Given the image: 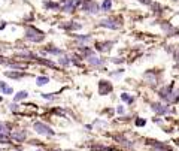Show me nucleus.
Masks as SVG:
<instances>
[{"label":"nucleus","instance_id":"1","mask_svg":"<svg viewBox=\"0 0 179 151\" xmlns=\"http://www.w3.org/2000/svg\"><path fill=\"white\" fill-rule=\"evenodd\" d=\"M99 27H105L109 30H120L123 27V23L118 17H106L99 21Z\"/></svg>","mask_w":179,"mask_h":151},{"label":"nucleus","instance_id":"2","mask_svg":"<svg viewBox=\"0 0 179 151\" xmlns=\"http://www.w3.org/2000/svg\"><path fill=\"white\" fill-rule=\"evenodd\" d=\"M173 90H175V84H169V85H164L163 88H160V90H158V97H160V100L164 102V103L172 105Z\"/></svg>","mask_w":179,"mask_h":151},{"label":"nucleus","instance_id":"3","mask_svg":"<svg viewBox=\"0 0 179 151\" xmlns=\"http://www.w3.org/2000/svg\"><path fill=\"white\" fill-rule=\"evenodd\" d=\"M26 39L30 40V42L39 43V42H42L45 39V33L42 30L36 29V27H27V30H26Z\"/></svg>","mask_w":179,"mask_h":151},{"label":"nucleus","instance_id":"4","mask_svg":"<svg viewBox=\"0 0 179 151\" xmlns=\"http://www.w3.org/2000/svg\"><path fill=\"white\" fill-rule=\"evenodd\" d=\"M151 109H152V112H155L157 115H169V114L173 112L172 106L169 103H164V102H152L151 103Z\"/></svg>","mask_w":179,"mask_h":151},{"label":"nucleus","instance_id":"5","mask_svg":"<svg viewBox=\"0 0 179 151\" xmlns=\"http://www.w3.org/2000/svg\"><path fill=\"white\" fill-rule=\"evenodd\" d=\"M81 9H82V12L90 14V15H96V14H99L102 11L96 0H84L81 3Z\"/></svg>","mask_w":179,"mask_h":151},{"label":"nucleus","instance_id":"6","mask_svg":"<svg viewBox=\"0 0 179 151\" xmlns=\"http://www.w3.org/2000/svg\"><path fill=\"white\" fill-rule=\"evenodd\" d=\"M33 130H35L38 135H42V136H54V135H55L54 130H52L48 124L42 123V121H36V123L33 124Z\"/></svg>","mask_w":179,"mask_h":151},{"label":"nucleus","instance_id":"7","mask_svg":"<svg viewBox=\"0 0 179 151\" xmlns=\"http://www.w3.org/2000/svg\"><path fill=\"white\" fill-rule=\"evenodd\" d=\"M112 90H114V87H112V84H111L109 81H106V79H100V81H99V88H97V91H99L100 96H108V94L112 93Z\"/></svg>","mask_w":179,"mask_h":151},{"label":"nucleus","instance_id":"8","mask_svg":"<svg viewBox=\"0 0 179 151\" xmlns=\"http://www.w3.org/2000/svg\"><path fill=\"white\" fill-rule=\"evenodd\" d=\"M114 45H115V40H102V42H96L94 48H96V51L105 54V52H109Z\"/></svg>","mask_w":179,"mask_h":151},{"label":"nucleus","instance_id":"9","mask_svg":"<svg viewBox=\"0 0 179 151\" xmlns=\"http://www.w3.org/2000/svg\"><path fill=\"white\" fill-rule=\"evenodd\" d=\"M87 63H88L91 68H94V69H102L105 64H106V58H103V57H99V55H91L87 58Z\"/></svg>","mask_w":179,"mask_h":151},{"label":"nucleus","instance_id":"10","mask_svg":"<svg viewBox=\"0 0 179 151\" xmlns=\"http://www.w3.org/2000/svg\"><path fill=\"white\" fill-rule=\"evenodd\" d=\"M81 3H82L81 0H67L66 3H63L61 11L66 12V14H72V12H75V9L78 6H81Z\"/></svg>","mask_w":179,"mask_h":151},{"label":"nucleus","instance_id":"11","mask_svg":"<svg viewBox=\"0 0 179 151\" xmlns=\"http://www.w3.org/2000/svg\"><path fill=\"white\" fill-rule=\"evenodd\" d=\"M160 27H161V30L167 35V36H178L179 35V29H176L175 26H172L170 23H161L160 24Z\"/></svg>","mask_w":179,"mask_h":151},{"label":"nucleus","instance_id":"12","mask_svg":"<svg viewBox=\"0 0 179 151\" xmlns=\"http://www.w3.org/2000/svg\"><path fill=\"white\" fill-rule=\"evenodd\" d=\"M143 79H145L149 85H157L160 78L157 76L155 71H148V72H145V74H143Z\"/></svg>","mask_w":179,"mask_h":151},{"label":"nucleus","instance_id":"13","mask_svg":"<svg viewBox=\"0 0 179 151\" xmlns=\"http://www.w3.org/2000/svg\"><path fill=\"white\" fill-rule=\"evenodd\" d=\"M115 139L118 141V144H121V145H123V147H126V148H133V147H134L133 141L127 139L124 135H117V136H115Z\"/></svg>","mask_w":179,"mask_h":151},{"label":"nucleus","instance_id":"14","mask_svg":"<svg viewBox=\"0 0 179 151\" xmlns=\"http://www.w3.org/2000/svg\"><path fill=\"white\" fill-rule=\"evenodd\" d=\"M60 27L70 32V30H81V29H82V24H79L78 21H67L66 24H61Z\"/></svg>","mask_w":179,"mask_h":151},{"label":"nucleus","instance_id":"15","mask_svg":"<svg viewBox=\"0 0 179 151\" xmlns=\"http://www.w3.org/2000/svg\"><path fill=\"white\" fill-rule=\"evenodd\" d=\"M26 138H27L26 130H20V132H14V133H12V139L17 141V142H24Z\"/></svg>","mask_w":179,"mask_h":151},{"label":"nucleus","instance_id":"16","mask_svg":"<svg viewBox=\"0 0 179 151\" xmlns=\"http://www.w3.org/2000/svg\"><path fill=\"white\" fill-rule=\"evenodd\" d=\"M44 51L48 52V54H52V55H64V51L61 48H55V46H48Z\"/></svg>","mask_w":179,"mask_h":151},{"label":"nucleus","instance_id":"17","mask_svg":"<svg viewBox=\"0 0 179 151\" xmlns=\"http://www.w3.org/2000/svg\"><path fill=\"white\" fill-rule=\"evenodd\" d=\"M120 99L123 100V102H126L127 105H133L134 103V96H132V94H129V93H121L120 94Z\"/></svg>","mask_w":179,"mask_h":151},{"label":"nucleus","instance_id":"18","mask_svg":"<svg viewBox=\"0 0 179 151\" xmlns=\"http://www.w3.org/2000/svg\"><path fill=\"white\" fill-rule=\"evenodd\" d=\"M58 64L63 66V68H69V66L72 64V60H70L69 55H60V58H58Z\"/></svg>","mask_w":179,"mask_h":151},{"label":"nucleus","instance_id":"19","mask_svg":"<svg viewBox=\"0 0 179 151\" xmlns=\"http://www.w3.org/2000/svg\"><path fill=\"white\" fill-rule=\"evenodd\" d=\"M44 6L46 8V9H49V11H58V9L61 8L58 3H55V2H51V0H46V2H44Z\"/></svg>","mask_w":179,"mask_h":151},{"label":"nucleus","instance_id":"20","mask_svg":"<svg viewBox=\"0 0 179 151\" xmlns=\"http://www.w3.org/2000/svg\"><path fill=\"white\" fill-rule=\"evenodd\" d=\"M75 38H76V40L81 43L79 46H84L87 42H90V40H91V36H90V35H76Z\"/></svg>","mask_w":179,"mask_h":151},{"label":"nucleus","instance_id":"21","mask_svg":"<svg viewBox=\"0 0 179 151\" xmlns=\"http://www.w3.org/2000/svg\"><path fill=\"white\" fill-rule=\"evenodd\" d=\"M126 74V71L123 69V68H120V69H117V71H112V72H109V76L111 78H115V79H120L121 76Z\"/></svg>","mask_w":179,"mask_h":151},{"label":"nucleus","instance_id":"22","mask_svg":"<svg viewBox=\"0 0 179 151\" xmlns=\"http://www.w3.org/2000/svg\"><path fill=\"white\" fill-rule=\"evenodd\" d=\"M5 75L8 76V78H14V79H21V78H24L26 74H23V72H5Z\"/></svg>","mask_w":179,"mask_h":151},{"label":"nucleus","instance_id":"23","mask_svg":"<svg viewBox=\"0 0 179 151\" xmlns=\"http://www.w3.org/2000/svg\"><path fill=\"white\" fill-rule=\"evenodd\" d=\"M27 96H29V93H27L26 90H23V91H18V93L14 96V100H15V102H20V100L27 99Z\"/></svg>","mask_w":179,"mask_h":151},{"label":"nucleus","instance_id":"24","mask_svg":"<svg viewBox=\"0 0 179 151\" xmlns=\"http://www.w3.org/2000/svg\"><path fill=\"white\" fill-rule=\"evenodd\" d=\"M93 126H94L96 129H103V127H108V121H103V120H100V118H96V120L93 121Z\"/></svg>","mask_w":179,"mask_h":151},{"label":"nucleus","instance_id":"25","mask_svg":"<svg viewBox=\"0 0 179 151\" xmlns=\"http://www.w3.org/2000/svg\"><path fill=\"white\" fill-rule=\"evenodd\" d=\"M0 91H2V93H5V94H12V93H14V88H12V87H9V85H6L5 82H2V81H0Z\"/></svg>","mask_w":179,"mask_h":151},{"label":"nucleus","instance_id":"26","mask_svg":"<svg viewBox=\"0 0 179 151\" xmlns=\"http://www.w3.org/2000/svg\"><path fill=\"white\" fill-rule=\"evenodd\" d=\"M100 9H102L103 12H108V11H111V9H112V0H103V3H102Z\"/></svg>","mask_w":179,"mask_h":151},{"label":"nucleus","instance_id":"27","mask_svg":"<svg viewBox=\"0 0 179 151\" xmlns=\"http://www.w3.org/2000/svg\"><path fill=\"white\" fill-rule=\"evenodd\" d=\"M48 82H49V78H48V76H38V78H36V85H38V87L46 85Z\"/></svg>","mask_w":179,"mask_h":151},{"label":"nucleus","instance_id":"28","mask_svg":"<svg viewBox=\"0 0 179 151\" xmlns=\"http://www.w3.org/2000/svg\"><path fill=\"white\" fill-rule=\"evenodd\" d=\"M94 151H112L111 147H106V145H99V144H96V145H93L91 147Z\"/></svg>","mask_w":179,"mask_h":151},{"label":"nucleus","instance_id":"29","mask_svg":"<svg viewBox=\"0 0 179 151\" xmlns=\"http://www.w3.org/2000/svg\"><path fill=\"white\" fill-rule=\"evenodd\" d=\"M152 9H154V14H157V15H160L164 9H163V6L160 5V3H152V6H151Z\"/></svg>","mask_w":179,"mask_h":151},{"label":"nucleus","instance_id":"30","mask_svg":"<svg viewBox=\"0 0 179 151\" xmlns=\"http://www.w3.org/2000/svg\"><path fill=\"white\" fill-rule=\"evenodd\" d=\"M6 64L11 66L12 69H20V71H21V69H26V66H27L26 63H6Z\"/></svg>","mask_w":179,"mask_h":151},{"label":"nucleus","instance_id":"31","mask_svg":"<svg viewBox=\"0 0 179 151\" xmlns=\"http://www.w3.org/2000/svg\"><path fill=\"white\" fill-rule=\"evenodd\" d=\"M38 61H39V63H42V64H45V66L55 68V63H54V61H51V60H45V58H39V57H38Z\"/></svg>","mask_w":179,"mask_h":151},{"label":"nucleus","instance_id":"32","mask_svg":"<svg viewBox=\"0 0 179 151\" xmlns=\"http://www.w3.org/2000/svg\"><path fill=\"white\" fill-rule=\"evenodd\" d=\"M134 124H136V127H143V126L146 124V120H145V118H140V117H137V118L134 120Z\"/></svg>","mask_w":179,"mask_h":151},{"label":"nucleus","instance_id":"33","mask_svg":"<svg viewBox=\"0 0 179 151\" xmlns=\"http://www.w3.org/2000/svg\"><path fill=\"white\" fill-rule=\"evenodd\" d=\"M115 112L118 114V115H121V117H123V115L126 114V108H124L123 105H118V106L115 108Z\"/></svg>","mask_w":179,"mask_h":151},{"label":"nucleus","instance_id":"34","mask_svg":"<svg viewBox=\"0 0 179 151\" xmlns=\"http://www.w3.org/2000/svg\"><path fill=\"white\" fill-rule=\"evenodd\" d=\"M41 96H42L44 99H46V100H54V99H55V96H54L52 93H42Z\"/></svg>","mask_w":179,"mask_h":151},{"label":"nucleus","instance_id":"35","mask_svg":"<svg viewBox=\"0 0 179 151\" xmlns=\"http://www.w3.org/2000/svg\"><path fill=\"white\" fill-rule=\"evenodd\" d=\"M111 61L115 63V64H123V63H124V58H123V57H114Z\"/></svg>","mask_w":179,"mask_h":151},{"label":"nucleus","instance_id":"36","mask_svg":"<svg viewBox=\"0 0 179 151\" xmlns=\"http://www.w3.org/2000/svg\"><path fill=\"white\" fill-rule=\"evenodd\" d=\"M172 54H173V60H175V61H179V48H175Z\"/></svg>","mask_w":179,"mask_h":151},{"label":"nucleus","instance_id":"37","mask_svg":"<svg viewBox=\"0 0 179 151\" xmlns=\"http://www.w3.org/2000/svg\"><path fill=\"white\" fill-rule=\"evenodd\" d=\"M137 2H139V3H143L145 6H149V8H151V6H152V3H154L152 0H137Z\"/></svg>","mask_w":179,"mask_h":151},{"label":"nucleus","instance_id":"38","mask_svg":"<svg viewBox=\"0 0 179 151\" xmlns=\"http://www.w3.org/2000/svg\"><path fill=\"white\" fill-rule=\"evenodd\" d=\"M9 108H11V111H18V105H17V103H12V105H9Z\"/></svg>","mask_w":179,"mask_h":151},{"label":"nucleus","instance_id":"39","mask_svg":"<svg viewBox=\"0 0 179 151\" xmlns=\"http://www.w3.org/2000/svg\"><path fill=\"white\" fill-rule=\"evenodd\" d=\"M152 121H154V123H157V124H160V126L163 124V120H160V118H155V117L152 118Z\"/></svg>","mask_w":179,"mask_h":151},{"label":"nucleus","instance_id":"40","mask_svg":"<svg viewBox=\"0 0 179 151\" xmlns=\"http://www.w3.org/2000/svg\"><path fill=\"white\" fill-rule=\"evenodd\" d=\"M85 129H87L88 132H91V130H93V124H87V126H85Z\"/></svg>","mask_w":179,"mask_h":151},{"label":"nucleus","instance_id":"41","mask_svg":"<svg viewBox=\"0 0 179 151\" xmlns=\"http://www.w3.org/2000/svg\"><path fill=\"white\" fill-rule=\"evenodd\" d=\"M175 144H176V145H178V147H179V138H178V139H176V141H175Z\"/></svg>","mask_w":179,"mask_h":151},{"label":"nucleus","instance_id":"42","mask_svg":"<svg viewBox=\"0 0 179 151\" xmlns=\"http://www.w3.org/2000/svg\"><path fill=\"white\" fill-rule=\"evenodd\" d=\"M161 151H172V148L169 147V148H166V150H161Z\"/></svg>","mask_w":179,"mask_h":151},{"label":"nucleus","instance_id":"43","mask_svg":"<svg viewBox=\"0 0 179 151\" xmlns=\"http://www.w3.org/2000/svg\"><path fill=\"white\" fill-rule=\"evenodd\" d=\"M2 132H3V127H2V124H0V133H2Z\"/></svg>","mask_w":179,"mask_h":151},{"label":"nucleus","instance_id":"44","mask_svg":"<svg viewBox=\"0 0 179 151\" xmlns=\"http://www.w3.org/2000/svg\"><path fill=\"white\" fill-rule=\"evenodd\" d=\"M60 2H63V3H66V2H67V0H60Z\"/></svg>","mask_w":179,"mask_h":151},{"label":"nucleus","instance_id":"45","mask_svg":"<svg viewBox=\"0 0 179 151\" xmlns=\"http://www.w3.org/2000/svg\"><path fill=\"white\" fill-rule=\"evenodd\" d=\"M36 151H42V150H36Z\"/></svg>","mask_w":179,"mask_h":151},{"label":"nucleus","instance_id":"46","mask_svg":"<svg viewBox=\"0 0 179 151\" xmlns=\"http://www.w3.org/2000/svg\"><path fill=\"white\" fill-rule=\"evenodd\" d=\"M0 102H2V97H0Z\"/></svg>","mask_w":179,"mask_h":151},{"label":"nucleus","instance_id":"47","mask_svg":"<svg viewBox=\"0 0 179 151\" xmlns=\"http://www.w3.org/2000/svg\"><path fill=\"white\" fill-rule=\"evenodd\" d=\"M55 151H60V150H55Z\"/></svg>","mask_w":179,"mask_h":151}]
</instances>
